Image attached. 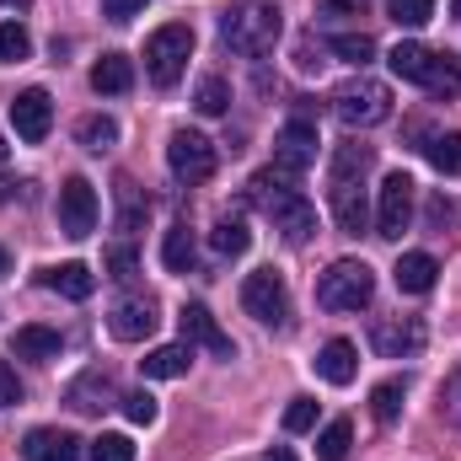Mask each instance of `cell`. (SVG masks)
<instances>
[{
	"label": "cell",
	"instance_id": "40",
	"mask_svg": "<svg viewBox=\"0 0 461 461\" xmlns=\"http://www.w3.org/2000/svg\"><path fill=\"white\" fill-rule=\"evenodd\" d=\"M123 402V419L129 424H156V397L150 392H129V397H118Z\"/></svg>",
	"mask_w": 461,
	"mask_h": 461
},
{
	"label": "cell",
	"instance_id": "43",
	"mask_svg": "<svg viewBox=\"0 0 461 461\" xmlns=\"http://www.w3.org/2000/svg\"><path fill=\"white\" fill-rule=\"evenodd\" d=\"M22 402V381H16V370L0 359V408H16Z\"/></svg>",
	"mask_w": 461,
	"mask_h": 461
},
{
	"label": "cell",
	"instance_id": "8",
	"mask_svg": "<svg viewBox=\"0 0 461 461\" xmlns=\"http://www.w3.org/2000/svg\"><path fill=\"white\" fill-rule=\"evenodd\" d=\"M215 161H221V150L199 134V129H177L172 140H167V167H172V177L177 183H210L215 177Z\"/></svg>",
	"mask_w": 461,
	"mask_h": 461
},
{
	"label": "cell",
	"instance_id": "23",
	"mask_svg": "<svg viewBox=\"0 0 461 461\" xmlns=\"http://www.w3.org/2000/svg\"><path fill=\"white\" fill-rule=\"evenodd\" d=\"M92 86H97L103 97H123V92L134 86V65H129L123 54H103V59L92 65Z\"/></svg>",
	"mask_w": 461,
	"mask_h": 461
},
{
	"label": "cell",
	"instance_id": "27",
	"mask_svg": "<svg viewBox=\"0 0 461 461\" xmlns=\"http://www.w3.org/2000/svg\"><path fill=\"white\" fill-rule=\"evenodd\" d=\"M59 348H65V339L54 333V328H16V354L22 359H59Z\"/></svg>",
	"mask_w": 461,
	"mask_h": 461
},
{
	"label": "cell",
	"instance_id": "39",
	"mask_svg": "<svg viewBox=\"0 0 461 461\" xmlns=\"http://www.w3.org/2000/svg\"><path fill=\"white\" fill-rule=\"evenodd\" d=\"M92 461H134V440L129 435H97L92 440Z\"/></svg>",
	"mask_w": 461,
	"mask_h": 461
},
{
	"label": "cell",
	"instance_id": "15",
	"mask_svg": "<svg viewBox=\"0 0 461 461\" xmlns=\"http://www.w3.org/2000/svg\"><path fill=\"white\" fill-rule=\"evenodd\" d=\"M65 402L76 408V413H103V408H113L118 402V386L113 375L103 370V365H92V370H81L70 386H65Z\"/></svg>",
	"mask_w": 461,
	"mask_h": 461
},
{
	"label": "cell",
	"instance_id": "20",
	"mask_svg": "<svg viewBox=\"0 0 461 461\" xmlns=\"http://www.w3.org/2000/svg\"><path fill=\"white\" fill-rule=\"evenodd\" d=\"M354 370H359V354L348 339H333V344L317 348V375L328 381V386H348L354 381Z\"/></svg>",
	"mask_w": 461,
	"mask_h": 461
},
{
	"label": "cell",
	"instance_id": "36",
	"mask_svg": "<svg viewBox=\"0 0 461 461\" xmlns=\"http://www.w3.org/2000/svg\"><path fill=\"white\" fill-rule=\"evenodd\" d=\"M386 11H392L397 27H424V22H435V0H386Z\"/></svg>",
	"mask_w": 461,
	"mask_h": 461
},
{
	"label": "cell",
	"instance_id": "11",
	"mask_svg": "<svg viewBox=\"0 0 461 461\" xmlns=\"http://www.w3.org/2000/svg\"><path fill=\"white\" fill-rule=\"evenodd\" d=\"M317 123L312 118H290L285 129H279V140H274V161L285 167V172H306V167H317Z\"/></svg>",
	"mask_w": 461,
	"mask_h": 461
},
{
	"label": "cell",
	"instance_id": "34",
	"mask_svg": "<svg viewBox=\"0 0 461 461\" xmlns=\"http://www.w3.org/2000/svg\"><path fill=\"white\" fill-rule=\"evenodd\" d=\"M194 108H199L204 118H221L230 108V86L221 81V76H204V81H199V92H194Z\"/></svg>",
	"mask_w": 461,
	"mask_h": 461
},
{
	"label": "cell",
	"instance_id": "24",
	"mask_svg": "<svg viewBox=\"0 0 461 461\" xmlns=\"http://www.w3.org/2000/svg\"><path fill=\"white\" fill-rule=\"evenodd\" d=\"M113 194H118V230H140L145 215H150V199L140 194V183L134 177H118Z\"/></svg>",
	"mask_w": 461,
	"mask_h": 461
},
{
	"label": "cell",
	"instance_id": "45",
	"mask_svg": "<svg viewBox=\"0 0 461 461\" xmlns=\"http://www.w3.org/2000/svg\"><path fill=\"white\" fill-rule=\"evenodd\" d=\"M322 11H328V16H359L348 0H322Z\"/></svg>",
	"mask_w": 461,
	"mask_h": 461
},
{
	"label": "cell",
	"instance_id": "5",
	"mask_svg": "<svg viewBox=\"0 0 461 461\" xmlns=\"http://www.w3.org/2000/svg\"><path fill=\"white\" fill-rule=\"evenodd\" d=\"M370 295H375V274L359 258H339L317 279V306L322 312H359V306H370Z\"/></svg>",
	"mask_w": 461,
	"mask_h": 461
},
{
	"label": "cell",
	"instance_id": "9",
	"mask_svg": "<svg viewBox=\"0 0 461 461\" xmlns=\"http://www.w3.org/2000/svg\"><path fill=\"white\" fill-rule=\"evenodd\" d=\"M413 177L408 172H386L381 177V204H375V236H386V241H397L408 221H413Z\"/></svg>",
	"mask_w": 461,
	"mask_h": 461
},
{
	"label": "cell",
	"instance_id": "47",
	"mask_svg": "<svg viewBox=\"0 0 461 461\" xmlns=\"http://www.w3.org/2000/svg\"><path fill=\"white\" fill-rule=\"evenodd\" d=\"M11 188H16V183H11V177H5V172H0V204H5V199H11Z\"/></svg>",
	"mask_w": 461,
	"mask_h": 461
},
{
	"label": "cell",
	"instance_id": "3",
	"mask_svg": "<svg viewBox=\"0 0 461 461\" xmlns=\"http://www.w3.org/2000/svg\"><path fill=\"white\" fill-rule=\"evenodd\" d=\"M279 32H285V22H279V5H268V0H241L221 16V43L247 59L268 54L279 43Z\"/></svg>",
	"mask_w": 461,
	"mask_h": 461
},
{
	"label": "cell",
	"instance_id": "33",
	"mask_svg": "<svg viewBox=\"0 0 461 461\" xmlns=\"http://www.w3.org/2000/svg\"><path fill=\"white\" fill-rule=\"evenodd\" d=\"M348 446H354V424H348V419H333V424L317 435V456L322 461H344Z\"/></svg>",
	"mask_w": 461,
	"mask_h": 461
},
{
	"label": "cell",
	"instance_id": "7",
	"mask_svg": "<svg viewBox=\"0 0 461 461\" xmlns=\"http://www.w3.org/2000/svg\"><path fill=\"white\" fill-rule=\"evenodd\" d=\"M241 312H247L252 322H263V328H285V322H290V290H285V279H279L274 268L247 274V279H241Z\"/></svg>",
	"mask_w": 461,
	"mask_h": 461
},
{
	"label": "cell",
	"instance_id": "41",
	"mask_svg": "<svg viewBox=\"0 0 461 461\" xmlns=\"http://www.w3.org/2000/svg\"><path fill=\"white\" fill-rule=\"evenodd\" d=\"M424 221H429V230L456 226V221H461V204H456V199H446V194H435V199H429V210H424Z\"/></svg>",
	"mask_w": 461,
	"mask_h": 461
},
{
	"label": "cell",
	"instance_id": "16",
	"mask_svg": "<svg viewBox=\"0 0 461 461\" xmlns=\"http://www.w3.org/2000/svg\"><path fill=\"white\" fill-rule=\"evenodd\" d=\"M177 322H183V344H204L210 354H221V359H236V344L221 333V322L210 317L204 301H188V306L177 312Z\"/></svg>",
	"mask_w": 461,
	"mask_h": 461
},
{
	"label": "cell",
	"instance_id": "29",
	"mask_svg": "<svg viewBox=\"0 0 461 461\" xmlns=\"http://www.w3.org/2000/svg\"><path fill=\"white\" fill-rule=\"evenodd\" d=\"M76 140L86 145V150H113V140H118V123L108 113H86L81 123H76Z\"/></svg>",
	"mask_w": 461,
	"mask_h": 461
},
{
	"label": "cell",
	"instance_id": "48",
	"mask_svg": "<svg viewBox=\"0 0 461 461\" xmlns=\"http://www.w3.org/2000/svg\"><path fill=\"white\" fill-rule=\"evenodd\" d=\"M5 274H11V258H5V247H0V279H5Z\"/></svg>",
	"mask_w": 461,
	"mask_h": 461
},
{
	"label": "cell",
	"instance_id": "35",
	"mask_svg": "<svg viewBox=\"0 0 461 461\" xmlns=\"http://www.w3.org/2000/svg\"><path fill=\"white\" fill-rule=\"evenodd\" d=\"M27 54H32L27 27H22V22H0V59H5V65H22Z\"/></svg>",
	"mask_w": 461,
	"mask_h": 461
},
{
	"label": "cell",
	"instance_id": "44",
	"mask_svg": "<svg viewBox=\"0 0 461 461\" xmlns=\"http://www.w3.org/2000/svg\"><path fill=\"white\" fill-rule=\"evenodd\" d=\"M145 11V0H103V16L108 22H134Z\"/></svg>",
	"mask_w": 461,
	"mask_h": 461
},
{
	"label": "cell",
	"instance_id": "51",
	"mask_svg": "<svg viewBox=\"0 0 461 461\" xmlns=\"http://www.w3.org/2000/svg\"><path fill=\"white\" fill-rule=\"evenodd\" d=\"M5 150H11V145H5V140H0V156H5Z\"/></svg>",
	"mask_w": 461,
	"mask_h": 461
},
{
	"label": "cell",
	"instance_id": "21",
	"mask_svg": "<svg viewBox=\"0 0 461 461\" xmlns=\"http://www.w3.org/2000/svg\"><path fill=\"white\" fill-rule=\"evenodd\" d=\"M188 365H194V348L188 344H161L140 359V370H145L150 381H177V375H188Z\"/></svg>",
	"mask_w": 461,
	"mask_h": 461
},
{
	"label": "cell",
	"instance_id": "46",
	"mask_svg": "<svg viewBox=\"0 0 461 461\" xmlns=\"http://www.w3.org/2000/svg\"><path fill=\"white\" fill-rule=\"evenodd\" d=\"M263 461H295V451H285V446H274V451H268Z\"/></svg>",
	"mask_w": 461,
	"mask_h": 461
},
{
	"label": "cell",
	"instance_id": "4",
	"mask_svg": "<svg viewBox=\"0 0 461 461\" xmlns=\"http://www.w3.org/2000/svg\"><path fill=\"white\" fill-rule=\"evenodd\" d=\"M188 54H194V27H188V22L156 27L150 43H145V76H150L161 92H172V86L183 81V70H188Z\"/></svg>",
	"mask_w": 461,
	"mask_h": 461
},
{
	"label": "cell",
	"instance_id": "18",
	"mask_svg": "<svg viewBox=\"0 0 461 461\" xmlns=\"http://www.w3.org/2000/svg\"><path fill=\"white\" fill-rule=\"evenodd\" d=\"M392 279H397V290H402V295H429V290H435V279H440V263H435L429 252H402V258H397V268H392Z\"/></svg>",
	"mask_w": 461,
	"mask_h": 461
},
{
	"label": "cell",
	"instance_id": "50",
	"mask_svg": "<svg viewBox=\"0 0 461 461\" xmlns=\"http://www.w3.org/2000/svg\"><path fill=\"white\" fill-rule=\"evenodd\" d=\"M451 11H456V16H461V0H451Z\"/></svg>",
	"mask_w": 461,
	"mask_h": 461
},
{
	"label": "cell",
	"instance_id": "38",
	"mask_svg": "<svg viewBox=\"0 0 461 461\" xmlns=\"http://www.w3.org/2000/svg\"><path fill=\"white\" fill-rule=\"evenodd\" d=\"M103 268H108L113 279H134V268H140V252H134L129 241H118V247H108V252H103Z\"/></svg>",
	"mask_w": 461,
	"mask_h": 461
},
{
	"label": "cell",
	"instance_id": "14",
	"mask_svg": "<svg viewBox=\"0 0 461 461\" xmlns=\"http://www.w3.org/2000/svg\"><path fill=\"white\" fill-rule=\"evenodd\" d=\"M156 301L150 295H123L113 301V312H108V333H113L118 344H140V339H150L156 333Z\"/></svg>",
	"mask_w": 461,
	"mask_h": 461
},
{
	"label": "cell",
	"instance_id": "42",
	"mask_svg": "<svg viewBox=\"0 0 461 461\" xmlns=\"http://www.w3.org/2000/svg\"><path fill=\"white\" fill-rule=\"evenodd\" d=\"M440 413H446V419L461 429V370L446 381V386H440Z\"/></svg>",
	"mask_w": 461,
	"mask_h": 461
},
{
	"label": "cell",
	"instance_id": "6",
	"mask_svg": "<svg viewBox=\"0 0 461 461\" xmlns=\"http://www.w3.org/2000/svg\"><path fill=\"white\" fill-rule=\"evenodd\" d=\"M333 113L344 118L348 129H370V123H381L392 113V86L375 81V76H354L333 92Z\"/></svg>",
	"mask_w": 461,
	"mask_h": 461
},
{
	"label": "cell",
	"instance_id": "30",
	"mask_svg": "<svg viewBox=\"0 0 461 461\" xmlns=\"http://www.w3.org/2000/svg\"><path fill=\"white\" fill-rule=\"evenodd\" d=\"M402 397H408V386H402V381H381V386L370 392V413H375V424H397Z\"/></svg>",
	"mask_w": 461,
	"mask_h": 461
},
{
	"label": "cell",
	"instance_id": "10",
	"mask_svg": "<svg viewBox=\"0 0 461 461\" xmlns=\"http://www.w3.org/2000/svg\"><path fill=\"white\" fill-rule=\"evenodd\" d=\"M424 322L419 317H381L375 328H370V348L381 354V359H413L419 348H424Z\"/></svg>",
	"mask_w": 461,
	"mask_h": 461
},
{
	"label": "cell",
	"instance_id": "32",
	"mask_svg": "<svg viewBox=\"0 0 461 461\" xmlns=\"http://www.w3.org/2000/svg\"><path fill=\"white\" fill-rule=\"evenodd\" d=\"M328 49H333L339 59H348V65H370V59H375V38H365V32H333Z\"/></svg>",
	"mask_w": 461,
	"mask_h": 461
},
{
	"label": "cell",
	"instance_id": "13",
	"mask_svg": "<svg viewBox=\"0 0 461 461\" xmlns=\"http://www.w3.org/2000/svg\"><path fill=\"white\" fill-rule=\"evenodd\" d=\"M11 123H16V140L43 145L49 129H54V103H49V92H43V86L16 92V97H11Z\"/></svg>",
	"mask_w": 461,
	"mask_h": 461
},
{
	"label": "cell",
	"instance_id": "2",
	"mask_svg": "<svg viewBox=\"0 0 461 461\" xmlns=\"http://www.w3.org/2000/svg\"><path fill=\"white\" fill-rule=\"evenodd\" d=\"M365 172H370V145H339V156H333V221L348 236H359L370 221Z\"/></svg>",
	"mask_w": 461,
	"mask_h": 461
},
{
	"label": "cell",
	"instance_id": "17",
	"mask_svg": "<svg viewBox=\"0 0 461 461\" xmlns=\"http://www.w3.org/2000/svg\"><path fill=\"white\" fill-rule=\"evenodd\" d=\"M38 285L54 290V295H65V301H86V295L97 290V274H92L86 263H54V268L38 274Z\"/></svg>",
	"mask_w": 461,
	"mask_h": 461
},
{
	"label": "cell",
	"instance_id": "37",
	"mask_svg": "<svg viewBox=\"0 0 461 461\" xmlns=\"http://www.w3.org/2000/svg\"><path fill=\"white\" fill-rule=\"evenodd\" d=\"M306 429H317V402H312V397H290V408H285V435H306Z\"/></svg>",
	"mask_w": 461,
	"mask_h": 461
},
{
	"label": "cell",
	"instance_id": "22",
	"mask_svg": "<svg viewBox=\"0 0 461 461\" xmlns=\"http://www.w3.org/2000/svg\"><path fill=\"white\" fill-rule=\"evenodd\" d=\"M424 92H429V97H440V103L461 97V59H456V54L435 49V59H429V76H424Z\"/></svg>",
	"mask_w": 461,
	"mask_h": 461
},
{
	"label": "cell",
	"instance_id": "1",
	"mask_svg": "<svg viewBox=\"0 0 461 461\" xmlns=\"http://www.w3.org/2000/svg\"><path fill=\"white\" fill-rule=\"evenodd\" d=\"M247 199L274 221V230H285V241H312V230H317V210L295 194V172H285V167H268V172H258L252 177V188H247Z\"/></svg>",
	"mask_w": 461,
	"mask_h": 461
},
{
	"label": "cell",
	"instance_id": "19",
	"mask_svg": "<svg viewBox=\"0 0 461 461\" xmlns=\"http://www.w3.org/2000/svg\"><path fill=\"white\" fill-rule=\"evenodd\" d=\"M22 456L27 461H81V440L65 435V429H32L22 440Z\"/></svg>",
	"mask_w": 461,
	"mask_h": 461
},
{
	"label": "cell",
	"instance_id": "31",
	"mask_svg": "<svg viewBox=\"0 0 461 461\" xmlns=\"http://www.w3.org/2000/svg\"><path fill=\"white\" fill-rule=\"evenodd\" d=\"M210 241H215V252H221V258H241V252H247V247H252V230L241 226V221H215V230H210Z\"/></svg>",
	"mask_w": 461,
	"mask_h": 461
},
{
	"label": "cell",
	"instance_id": "26",
	"mask_svg": "<svg viewBox=\"0 0 461 461\" xmlns=\"http://www.w3.org/2000/svg\"><path fill=\"white\" fill-rule=\"evenodd\" d=\"M194 258H199L194 230L172 226V230H167V241H161V263H167V274H188V268H194Z\"/></svg>",
	"mask_w": 461,
	"mask_h": 461
},
{
	"label": "cell",
	"instance_id": "28",
	"mask_svg": "<svg viewBox=\"0 0 461 461\" xmlns=\"http://www.w3.org/2000/svg\"><path fill=\"white\" fill-rule=\"evenodd\" d=\"M424 156L435 161V172H446V177H461V129H446V134H429Z\"/></svg>",
	"mask_w": 461,
	"mask_h": 461
},
{
	"label": "cell",
	"instance_id": "12",
	"mask_svg": "<svg viewBox=\"0 0 461 461\" xmlns=\"http://www.w3.org/2000/svg\"><path fill=\"white\" fill-rule=\"evenodd\" d=\"M59 230L76 236V241L97 230V194H92L86 177H65V188H59Z\"/></svg>",
	"mask_w": 461,
	"mask_h": 461
},
{
	"label": "cell",
	"instance_id": "25",
	"mask_svg": "<svg viewBox=\"0 0 461 461\" xmlns=\"http://www.w3.org/2000/svg\"><path fill=\"white\" fill-rule=\"evenodd\" d=\"M429 59H435V49H424V43H397V49H392V76H402V81L424 86Z\"/></svg>",
	"mask_w": 461,
	"mask_h": 461
},
{
	"label": "cell",
	"instance_id": "49",
	"mask_svg": "<svg viewBox=\"0 0 461 461\" xmlns=\"http://www.w3.org/2000/svg\"><path fill=\"white\" fill-rule=\"evenodd\" d=\"M5 5H16V11H27V5H32V0H5Z\"/></svg>",
	"mask_w": 461,
	"mask_h": 461
}]
</instances>
